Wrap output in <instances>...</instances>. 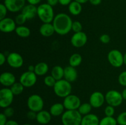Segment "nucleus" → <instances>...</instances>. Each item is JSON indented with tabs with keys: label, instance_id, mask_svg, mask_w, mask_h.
<instances>
[{
	"label": "nucleus",
	"instance_id": "nucleus-21",
	"mask_svg": "<svg viewBox=\"0 0 126 125\" xmlns=\"http://www.w3.org/2000/svg\"><path fill=\"white\" fill-rule=\"evenodd\" d=\"M39 33L44 37H50L55 33L52 23H43L39 28Z\"/></svg>",
	"mask_w": 126,
	"mask_h": 125
},
{
	"label": "nucleus",
	"instance_id": "nucleus-10",
	"mask_svg": "<svg viewBox=\"0 0 126 125\" xmlns=\"http://www.w3.org/2000/svg\"><path fill=\"white\" fill-rule=\"evenodd\" d=\"M66 110H78L81 104V99L75 94H70L64 98L63 101Z\"/></svg>",
	"mask_w": 126,
	"mask_h": 125
},
{
	"label": "nucleus",
	"instance_id": "nucleus-19",
	"mask_svg": "<svg viewBox=\"0 0 126 125\" xmlns=\"http://www.w3.org/2000/svg\"><path fill=\"white\" fill-rule=\"evenodd\" d=\"M37 10L38 7H36L34 5L28 4L25 5L21 11L22 13L25 16L27 20H32L37 15Z\"/></svg>",
	"mask_w": 126,
	"mask_h": 125
},
{
	"label": "nucleus",
	"instance_id": "nucleus-7",
	"mask_svg": "<svg viewBox=\"0 0 126 125\" xmlns=\"http://www.w3.org/2000/svg\"><path fill=\"white\" fill-rule=\"evenodd\" d=\"M14 94L10 88H2L0 90V107L2 109L11 106L14 100Z\"/></svg>",
	"mask_w": 126,
	"mask_h": 125
},
{
	"label": "nucleus",
	"instance_id": "nucleus-23",
	"mask_svg": "<svg viewBox=\"0 0 126 125\" xmlns=\"http://www.w3.org/2000/svg\"><path fill=\"white\" fill-rule=\"evenodd\" d=\"M49 71V66L46 62H40L35 65L34 73L39 76H43L46 74Z\"/></svg>",
	"mask_w": 126,
	"mask_h": 125
},
{
	"label": "nucleus",
	"instance_id": "nucleus-36",
	"mask_svg": "<svg viewBox=\"0 0 126 125\" xmlns=\"http://www.w3.org/2000/svg\"><path fill=\"white\" fill-rule=\"evenodd\" d=\"M118 82L121 86L126 87V71H123L119 75Z\"/></svg>",
	"mask_w": 126,
	"mask_h": 125
},
{
	"label": "nucleus",
	"instance_id": "nucleus-4",
	"mask_svg": "<svg viewBox=\"0 0 126 125\" xmlns=\"http://www.w3.org/2000/svg\"><path fill=\"white\" fill-rule=\"evenodd\" d=\"M53 88L55 95L62 98H65L71 94L72 91L71 83L64 78L57 81Z\"/></svg>",
	"mask_w": 126,
	"mask_h": 125
},
{
	"label": "nucleus",
	"instance_id": "nucleus-46",
	"mask_svg": "<svg viewBox=\"0 0 126 125\" xmlns=\"http://www.w3.org/2000/svg\"><path fill=\"white\" fill-rule=\"evenodd\" d=\"M90 3L94 6H98V5L100 4L102 2V0H89Z\"/></svg>",
	"mask_w": 126,
	"mask_h": 125
},
{
	"label": "nucleus",
	"instance_id": "nucleus-13",
	"mask_svg": "<svg viewBox=\"0 0 126 125\" xmlns=\"http://www.w3.org/2000/svg\"><path fill=\"white\" fill-rule=\"evenodd\" d=\"M105 101V95L100 91H95L91 94L89 98V103L95 109L101 107Z\"/></svg>",
	"mask_w": 126,
	"mask_h": 125
},
{
	"label": "nucleus",
	"instance_id": "nucleus-29",
	"mask_svg": "<svg viewBox=\"0 0 126 125\" xmlns=\"http://www.w3.org/2000/svg\"><path fill=\"white\" fill-rule=\"evenodd\" d=\"M24 88V86L20 82H16L10 87V89H11L14 96H17L22 94V92L23 91Z\"/></svg>",
	"mask_w": 126,
	"mask_h": 125
},
{
	"label": "nucleus",
	"instance_id": "nucleus-44",
	"mask_svg": "<svg viewBox=\"0 0 126 125\" xmlns=\"http://www.w3.org/2000/svg\"><path fill=\"white\" fill-rule=\"evenodd\" d=\"M47 3L50 5V6L54 7V6H56L59 2V0H47Z\"/></svg>",
	"mask_w": 126,
	"mask_h": 125
},
{
	"label": "nucleus",
	"instance_id": "nucleus-3",
	"mask_svg": "<svg viewBox=\"0 0 126 125\" xmlns=\"http://www.w3.org/2000/svg\"><path fill=\"white\" fill-rule=\"evenodd\" d=\"M37 15L43 23H52L55 17L53 7L47 3L41 4L38 7Z\"/></svg>",
	"mask_w": 126,
	"mask_h": 125
},
{
	"label": "nucleus",
	"instance_id": "nucleus-5",
	"mask_svg": "<svg viewBox=\"0 0 126 125\" xmlns=\"http://www.w3.org/2000/svg\"><path fill=\"white\" fill-rule=\"evenodd\" d=\"M27 107L32 111L38 113L43 110L44 102L41 96L37 94H32L27 99Z\"/></svg>",
	"mask_w": 126,
	"mask_h": 125
},
{
	"label": "nucleus",
	"instance_id": "nucleus-24",
	"mask_svg": "<svg viewBox=\"0 0 126 125\" xmlns=\"http://www.w3.org/2000/svg\"><path fill=\"white\" fill-rule=\"evenodd\" d=\"M68 11L73 15H78L82 12V5L76 1H72L68 5Z\"/></svg>",
	"mask_w": 126,
	"mask_h": 125
},
{
	"label": "nucleus",
	"instance_id": "nucleus-26",
	"mask_svg": "<svg viewBox=\"0 0 126 125\" xmlns=\"http://www.w3.org/2000/svg\"><path fill=\"white\" fill-rule=\"evenodd\" d=\"M15 31H16V33L17 36L22 38H28L31 34V31L30 28L24 25L17 26Z\"/></svg>",
	"mask_w": 126,
	"mask_h": 125
},
{
	"label": "nucleus",
	"instance_id": "nucleus-39",
	"mask_svg": "<svg viewBox=\"0 0 126 125\" xmlns=\"http://www.w3.org/2000/svg\"><path fill=\"white\" fill-rule=\"evenodd\" d=\"M111 38L108 34H103L100 37V40L102 43L104 44H107L110 42Z\"/></svg>",
	"mask_w": 126,
	"mask_h": 125
},
{
	"label": "nucleus",
	"instance_id": "nucleus-20",
	"mask_svg": "<svg viewBox=\"0 0 126 125\" xmlns=\"http://www.w3.org/2000/svg\"><path fill=\"white\" fill-rule=\"evenodd\" d=\"M100 119L97 115L89 113L82 116L81 125H99Z\"/></svg>",
	"mask_w": 126,
	"mask_h": 125
},
{
	"label": "nucleus",
	"instance_id": "nucleus-38",
	"mask_svg": "<svg viewBox=\"0 0 126 125\" xmlns=\"http://www.w3.org/2000/svg\"><path fill=\"white\" fill-rule=\"evenodd\" d=\"M4 114L7 116V118H11L12 116H13V115H14V109L12 107H11V106L5 108L4 110L3 111Z\"/></svg>",
	"mask_w": 126,
	"mask_h": 125
},
{
	"label": "nucleus",
	"instance_id": "nucleus-18",
	"mask_svg": "<svg viewBox=\"0 0 126 125\" xmlns=\"http://www.w3.org/2000/svg\"><path fill=\"white\" fill-rule=\"evenodd\" d=\"M52 115L49 111L45 110H42L37 113L36 120L37 122L42 125H47L50 123L52 119Z\"/></svg>",
	"mask_w": 126,
	"mask_h": 125
},
{
	"label": "nucleus",
	"instance_id": "nucleus-49",
	"mask_svg": "<svg viewBox=\"0 0 126 125\" xmlns=\"http://www.w3.org/2000/svg\"><path fill=\"white\" fill-rule=\"evenodd\" d=\"M122 96H123V98L124 100H126V87L123 90V91L121 92Z\"/></svg>",
	"mask_w": 126,
	"mask_h": 125
},
{
	"label": "nucleus",
	"instance_id": "nucleus-31",
	"mask_svg": "<svg viewBox=\"0 0 126 125\" xmlns=\"http://www.w3.org/2000/svg\"><path fill=\"white\" fill-rule=\"evenodd\" d=\"M57 80L51 75H47L44 78V83L47 87H54L56 83Z\"/></svg>",
	"mask_w": 126,
	"mask_h": 125
},
{
	"label": "nucleus",
	"instance_id": "nucleus-32",
	"mask_svg": "<svg viewBox=\"0 0 126 125\" xmlns=\"http://www.w3.org/2000/svg\"><path fill=\"white\" fill-rule=\"evenodd\" d=\"M27 20V18H26L25 16L23 14V13H19L17 15L15 18V22H16V24L18 25V26L23 25Z\"/></svg>",
	"mask_w": 126,
	"mask_h": 125
},
{
	"label": "nucleus",
	"instance_id": "nucleus-8",
	"mask_svg": "<svg viewBox=\"0 0 126 125\" xmlns=\"http://www.w3.org/2000/svg\"><path fill=\"white\" fill-rule=\"evenodd\" d=\"M108 62L114 67H120L124 64V55L119 50L113 49L108 53Z\"/></svg>",
	"mask_w": 126,
	"mask_h": 125
},
{
	"label": "nucleus",
	"instance_id": "nucleus-1",
	"mask_svg": "<svg viewBox=\"0 0 126 125\" xmlns=\"http://www.w3.org/2000/svg\"><path fill=\"white\" fill-rule=\"evenodd\" d=\"M73 21L71 17L65 13H59L55 16L52 24L55 31L59 35H66L71 30Z\"/></svg>",
	"mask_w": 126,
	"mask_h": 125
},
{
	"label": "nucleus",
	"instance_id": "nucleus-52",
	"mask_svg": "<svg viewBox=\"0 0 126 125\" xmlns=\"http://www.w3.org/2000/svg\"><path fill=\"white\" fill-rule=\"evenodd\" d=\"M30 125V124H28V123H25V124H23V125Z\"/></svg>",
	"mask_w": 126,
	"mask_h": 125
},
{
	"label": "nucleus",
	"instance_id": "nucleus-51",
	"mask_svg": "<svg viewBox=\"0 0 126 125\" xmlns=\"http://www.w3.org/2000/svg\"><path fill=\"white\" fill-rule=\"evenodd\" d=\"M124 64L126 65V52L124 55Z\"/></svg>",
	"mask_w": 126,
	"mask_h": 125
},
{
	"label": "nucleus",
	"instance_id": "nucleus-28",
	"mask_svg": "<svg viewBox=\"0 0 126 125\" xmlns=\"http://www.w3.org/2000/svg\"><path fill=\"white\" fill-rule=\"evenodd\" d=\"M92 108L93 107L89 102H86L81 104L78 110L82 115V116H85V115L91 113Z\"/></svg>",
	"mask_w": 126,
	"mask_h": 125
},
{
	"label": "nucleus",
	"instance_id": "nucleus-6",
	"mask_svg": "<svg viewBox=\"0 0 126 125\" xmlns=\"http://www.w3.org/2000/svg\"><path fill=\"white\" fill-rule=\"evenodd\" d=\"M123 99L121 93L117 90L111 89L107 92L105 94V101L108 105L114 107L119 106L123 103Z\"/></svg>",
	"mask_w": 126,
	"mask_h": 125
},
{
	"label": "nucleus",
	"instance_id": "nucleus-34",
	"mask_svg": "<svg viewBox=\"0 0 126 125\" xmlns=\"http://www.w3.org/2000/svg\"><path fill=\"white\" fill-rule=\"evenodd\" d=\"M82 25L81 23L79 21H74L73 22L72 27H71V30L74 33H78V32L82 31Z\"/></svg>",
	"mask_w": 126,
	"mask_h": 125
},
{
	"label": "nucleus",
	"instance_id": "nucleus-15",
	"mask_svg": "<svg viewBox=\"0 0 126 125\" xmlns=\"http://www.w3.org/2000/svg\"><path fill=\"white\" fill-rule=\"evenodd\" d=\"M15 20L9 17H6L0 20V30L4 33H9L16 30L17 26Z\"/></svg>",
	"mask_w": 126,
	"mask_h": 125
},
{
	"label": "nucleus",
	"instance_id": "nucleus-17",
	"mask_svg": "<svg viewBox=\"0 0 126 125\" xmlns=\"http://www.w3.org/2000/svg\"><path fill=\"white\" fill-rule=\"evenodd\" d=\"M78 76V71L75 67L73 66H66L64 68V79L67 80L68 82L72 83L76 80Z\"/></svg>",
	"mask_w": 126,
	"mask_h": 125
},
{
	"label": "nucleus",
	"instance_id": "nucleus-22",
	"mask_svg": "<svg viewBox=\"0 0 126 125\" xmlns=\"http://www.w3.org/2000/svg\"><path fill=\"white\" fill-rule=\"evenodd\" d=\"M65 107H64L63 103H55L52 104L49 109V112L50 113L52 116H62L65 112Z\"/></svg>",
	"mask_w": 126,
	"mask_h": 125
},
{
	"label": "nucleus",
	"instance_id": "nucleus-16",
	"mask_svg": "<svg viewBox=\"0 0 126 125\" xmlns=\"http://www.w3.org/2000/svg\"><path fill=\"white\" fill-rule=\"evenodd\" d=\"M16 76L9 72H2L0 75V83L5 87H11L15 82H16Z\"/></svg>",
	"mask_w": 126,
	"mask_h": 125
},
{
	"label": "nucleus",
	"instance_id": "nucleus-9",
	"mask_svg": "<svg viewBox=\"0 0 126 125\" xmlns=\"http://www.w3.org/2000/svg\"><path fill=\"white\" fill-rule=\"evenodd\" d=\"M19 82L24 86L25 88H30L36 83L37 75L34 73V72L27 71L21 75Z\"/></svg>",
	"mask_w": 126,
	"mask_h": 125
},
{
	"label": "nucleus",
	"instance_id": "nucleus-35",
	"mask_svg": "<svg viewBox=\"0 0 126 125\" xmlns=\"http://www.w3.org/2000/svg\"><path fill=\"white\" fill-rule=\"evenodd\" d=\"M104 112L105 116H113V115H114V113H115V109H114V107L108 105L105 109Z\"/></svg>",
	"mask_w": 126,
	"mask_h": 125
},
{
	"label": "nucleus",
	"instance_id": "nucleus-41",
	"mask_svg": "<svg viewBox=\"0 0 126 125\" xmlns=\"http://www.w3.org/2000/svg\"><path fill=\"white\" fill-rule=\"evenodd\" d=\"M7 118L3 113L0 114V125H6L7 122Z\"/></svg>",
	"mask_w": 126,
	"mask_h": 125
},
{
	"label": "nucleus",
	"instance_id": "nucleus-12",
	"mask_svg": "<svg viewBox=\"0 0 126 125\" xmlns=\"http://www.w3.org/2000/svg\"><path fill=\"white\" fill-rule=\"evenodd\" d=\"M7 62L11 67L18 69L23 64V58L17 52H11L7 55Z\"/></svg>",
	"mask_w": 126,
	"mask_h": 125
},
{
	"label": "nucleus",
	"instance_id": "nucleus-47",
	"mask_svg": "<svg viewBox=\"0 0 126 125\" xmlns=\"http://www.w3.org/2000/svg\"><path fill=\"white\" fill-rule=\"evenodd\" d=\"M6 125H19V124L18 123V122L15 121V120H9L7 121V123H6Z\"/></svg>",
	"mask_w": 126,
	"mask_h": 125
},
{
	"label": "nucleus",
	"instance_id": "nucleus-14",
	"mask_svg": "<svg viewBox=\"0 0 126 125\" xmlns=\"http://www.w3.org/2000/svg\"><path fill=\"white\" fill-rule=\"evenodd\" d=\"M4 4L11 12H18L25 6V0H4Z\"/></svg>",
	"mask_w": 126,
	"mask_h": 125
},
{
	"label": "nucleus",
	"instance_id": "nucleus-42",
	"mask_svg": "<svg viewBox=\"0 0 126 125\" xmlns=\"http://www.w3.org/2000/svg\"><path fill=\"white\" fill-rule=\"evenodd\" d=\"M6 61H7V56L3 53H0V65L2 66L6 62Z\"/></svg>",
	"mask_w": 126,
	"mask_h": 125
},
{
	"label": "nucleus",
	"instance_id": "nucleus-2",
	"mask_svg": "<svg viewBox=\"0 0 126 125\" xmlns=\"http://www.w3.org/2000/svg\"><path fill=\"white\" fill-rule=\"evenodd\" d=\"M82 116L78 110H66L61 116L63 125H81Z\"/></svg>",
	"mask_w": 126,
	"mask_h": 125
},
{
	"label": "nucleus",
	"instance_id": "nucleus-11",
	"mask_svg": "<svg viewBox=\"0 0 126 125\" xmlns=\"http://www.w3.org/2000/svg\"><path fill=\"white\" fill-rule=\"evenodd\" d=\"M87 42V36L84 32L75 33L71 38V44L76 48H81L84 46Z\"/></svg>",
	"mask_w": 126,
	"mask_h": 125
},
{
	"label": "nucleus",
	"instance_id": "nucleus-40",
	"mask_svg": "<svg viewBox=\"0 0 126 125\" xmlns=\"http://www.w3.org/2000/svg\"><path fill=\"white\" fill-rule=\"evenodd\" d=\"M37 113L35 112L32 111V110H29L27 113V117L28 120H34L36 119Z\"/></svg>",
	"mask_w": 126,
	"mask_h": 125
},
{
	"label": "nucleus",
	"instance_id": "nucleus-50",
	"mask_svg": "<svg viewBox=\"0 0 126 125\" xmlns=\"http://www.w3.org/2000/svg\"><path fill=\"white\" fill-rule=\"evenodd\" d=\"M75 1H77V2H79L80 4H85L87 2H88V1H89V0H75Z\"/></svg>",
	"mask_w": 126,
	"mask_h": 125
},
{
	"label": "nucleus",
	"instance_id": "nucleus-27",
	"mask_svg": "<svg viewBox=\"0 0 126 125\" xmlns=\"http://www.w3.org/2000/svg\"><path fill=\"white\" fill-rule=\"evenodd\" d=\"M82 61V58L80 54L73 53L71 55V56L69 58V64L70 66H73L74 67H78L81 64Z\"/></svg>",
	"mask_w": 126,
	"mask_h": 125
},
{
	"label": "nucleus",
	"instance_id": "nucleus-25",
	"mask_svg": "<svg viewBox=\"0 0 126 125\" xmlns=\"http://www.w3.org/2000/svg\"><path fill=\"white\" fill-rule=\"evenodd\" d=\"M51 75L57 81L63 79L64 78V68L59 65L54 66L51 70Z\"/></svg>",
	"mask_w": 126,
	"mask_h": 125
},
{
	"label": "nucleus",
	"instance_id": "nucleus-37",
	"mask_svg": "<svg viewBox=\"0 0 126 125\" xmlns=\"http://www.w3.org/2000/svg\"><path fill=\"white\" fill-rule=\"evenodd\" d=\"M7 11H8V10H7L6 6L4 4H0V20L6 18Z\"/></svg>",
	"mask_w": 126,
	"mask_h": 125
},
{
	"label": "nucleus",
	"instance_id": "nucleus-45",
	"mask_svg": "<svg viewBox=\"0 0 126 125\" xmlns=\"http://www.w3.org/2000/svg\"><path fill=\"white\" fill-rule=\"evenodd\" d=\"M27 2H28V4H30L36 6V5L38 4L41 1V0H27Z\"/></svg>",
	"mask_w": 126,
	"mask_h": 125
},
{
	"label": "nucleus",
	"instance_id": "nucleus-30",
	"mask_svg": "<svg viewBox=\"0 0 126 125\" xmlns=\"http://www.w3.org/2000/svg\"><path fill=\"white\" fill-rule=\"evenodd\" d=\"M99 125H118V122L113 116H105L100 120Z\"/></svg>",
	"mask_w": 126,
	"mask_h": 125
},
{
	"label": "nucleus",
	"instance_id": "nucleus-33",
	"mask_svg": "<svg viewBox=\"0 0 126 125\" xmlns=\"http://www.w3.org/2000/svg\"><path fill=\"white\" fill-rule=\"evenodd\" d=\"M118 125H126V111L119 114L116 118Z\"/></svg>",
	"mask_w": 126,
	"mask_h": 125
},
{
	"label": "nucleus",
	"instance_id": "nucleus-43",
	"mask_svg": "<svg viewBox=\"0 0 126 125\" xmlns=\"http://www.w3.org/2000/svg\"><path fill=\"white\" fill-rule=\"evenodd\" d=\"M71 2L72 0H59V4L62 6H68Z\"/></svg>",
	"mask_w": 126,
	"mask_h": 125
},
{
	"label": "nucleus",
	"instance_id": "nucleus-48",
	"mask_svg": "<svg viewBox=\"0 0 126 125\" xmlns=\"http://www.w3.org/2000/svg\"><path fill=\"white\" fill-rule=\"evenodd\" d=\"M34 69H35V66L30 65L28 67V71H30V72H34Z\"/></svg>",
	"mask_w": 126,
	"mask_h": 125
}]
</instances>
